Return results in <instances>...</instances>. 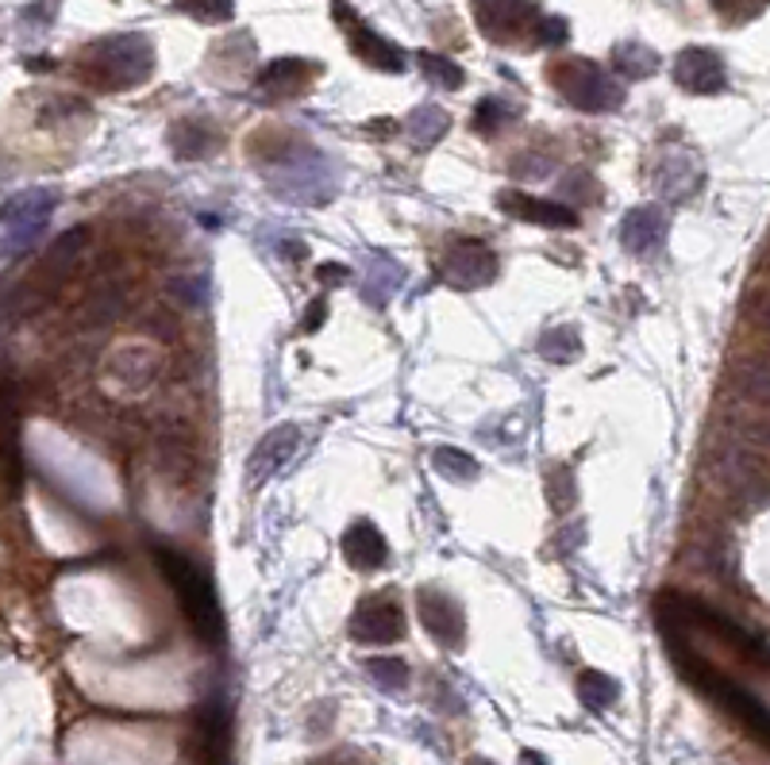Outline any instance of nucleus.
I'll return each instance as SVG.
<instances>
[{
    "label": "nucleus",
    "mask_w": 770,
    "mask_h": 765,
    "mask_svg": "<svg viewBox=\"0 0 770 765\" xmlns=\"http://www.w3.org/2000/svg\"><path fill=\"white\" fill-rule=\"evenodd\" d=\"M154 46L143 35H108L82 51V77L93 89L120 92L151 77Z\"/></svg>",
    "instance_id": "1"
},
{
    "label": "nucleus",
    "mask_w": 770,
    "mask_h": 765,
    "mask_svg": "<svg viewBox=\"0 0 770 765\" xmlns=\"http://www.w3.org/2000/svg\"><path fill=\"white\" fill-rule=\"evenodd\" d=\"M154 561H159L162 577H166L170 589H174L177 604H182L185 620L193 623V631H197L205 643L220 646L224 643V612H220V600H216V592H213V581H208L189 558H182L177 550H166V546H154Z\"/></svg>",
    "instance_id": "2"
},
{
    "label": "nucleus",
    "mask_w": 770,
    "mask_h": 765,
    "mask_svg": "<svg viewBox=\"0 0 770 765\" xmlns=\"http://www.w3.org/2000/svg\"><path fill=\"white\" fill-rule=\"evenodd\" d=\"M551 85L574 105L578 112H617L625 105V85L589 58H566L547 69Z\"/></svg>",
    "instance_id": "3"
},
{
    "label": "nucleus",
    "mask_w": 770,
    "mask_h": 765,
    "mask_svg": "<svg viewBox=\"0 0 770 765\" xmlns=\"http://www.w3.org/2000/svg\"><path fill=\"white\" fill-rule=\"evenodd\" d=\"M51 212H54V193H46V189H28L8 200V205L0 208V258L28 251V247L43 236Z\"/></svg>",
    "instance_id": "4"
},
{
    "label": "nucleus",
    "mask_w": 770,
    "mask_h": 765,
    "mask_svg": "<svg viewBox=\"0 0 770 765\" xmlns=\"http://www.w3.org/2000/svg\"><path fill=\"white\" fill-rule=\"evenodd\" d=\"M713 473H717V481L736 496V501L763 504L770 496L763 462L751 455V447L744 439H725V442H720L717 455H713Z\"/></svg>",
    "instance_id": "5"
},
{
    "label": "nucleus",
    "mask_w": 770,
    "mask_h": 765,
    "mask_svg": "<svg viewBox=\"0 0 770 765\" xmlns=\"http://www.w3.org/2000/svg\"><path fill=\"white\" fill-rule=\"evenodd\" d=\"M474 20L489 43L517 46L524 39H535L532 31L540 28L543 12L532 0H474Z\"/></svg>",
    "instance_id": "6"
},
{
    "label": "nucleus",
    "mask_w": 770,
    "mask_h": 765,
    "mask_svg": "<svg viewBox=\"0 0 770 765\" xmlns=\"http://www.w3.org/2000/svg\"><path fill=\"white\" fill-rule=\"evenodd\" d=\"M332 12H336V20L344 23L347 43H351L355 58H362L367 66L382 69V74H401V69H404L401 46H393L389 39L378 35L375 28H367V23H362L359 15H355L351 8H347V0H332Z\"/></svg>",
    "instance_id": "7"
},
{
    "label": "nucleus",
    "mask_w": 770,
    "mask_h": 765,
    "mask_svg": "<svg viewBox=\"0 0 770 765\" xmlns=\"http://www.w3.org/2000/svg\"><path fill=\"white\" fill-rule=\"evenodd\" d=\"M351 638L362 646H389L404 638V612L389 592L367 597L351 615Z\"/></svg>",
    "instance_id": "8"
},
{
    "label": "nucleus",
    "mask_w": 770,
    "mask_h": 765,
    "mask_svg": "<svg viewBox=\"0 0 770 765\" xmlns=\"http://www.w3.org/2000/svg\"><path fill=\"white\" fill-rule=\"evenodd\" d=\"M416 608H420V623L424 631L443 646V651H455L466 638V615L463 604H458L451 592L443 589H420L416 592Z\"/></svg>",
    "instance_id": "9"
},
{
    "label": "nucleus",
    "mask_w": 770,
    "mask_h": 765,
    "mask_svg": "<svg viewBox=\"0 0 770 765\" xmlns=\"http://www.w3.org/2000/svg\"><path fill=\"white\" fill-rule=\"evenodd\" d=\"M674 81L686 92L697 97H713V92H725L728 69L720 62L717 51H705V46H686V51L674 58Z\"/></svg>",
    "instance_id": "10"
},
{
    "label": "nucleus",
    "mask_w": 770,
    "mask_h": 765,
    "mask_svg": "<svg viewBox=\"0 0 770 765\" xmlns=\"http://www.w3.org/2000/svg\"><path fill=\"white\" fill-rule=\"evenodd\" d=\"M497 208H501L505 216H512V220L520 223H532V228H578V212L566 205H558V200H540L532 197V193H520V189H505L497 193Z\"/></svg>",
    "instance_id": "11"
},
{
    "label": "nucleus",
    "mask_w": 770,
    "mask_h": 765,
    "mask_svg": "<svg viewBox=\"0 0 770 765\" xmlns=\"http://www.w3.org/2000/svg\"><path fill=\"white\" fill-rule=\"evenodd\" d=\"M497 254L481 243H455L443 254V277L455 288H481L497 277Z\"/></svg>",
    "instance_id": "12"
},
{
    "label": "nucleus",
    "mask_w": 770,
    "mask_h": 765,
    "mask_svg": "<svg viewBox=\"0 0 770 765\" xmlns=\"http://www.w3.org/2000/svg\"><path fill=\"white\" fill-rule=\"evenodd\" d=\"M316 77V66L305 58H278L270 62V66L259 69V77H254V92H259L262 100H293L301 97V92L313 85Z\"/></svg>",
    "instance_id": "13"
},
{
    "label": "nucleus",
    "mask_w": 770,
    "mask_h": 765,
    "mask_svg": "<svg viewBox=\"0 0 770 765\" xmlns=\"http://www.w3.org/2000/svg\"><path fill=\"white\" fill-rule=\"evenodd\" d=\"M666 212L659 205H640L632 208V212L625 216V223H620V243L628 247L632 254L648 258L655 251H663L666 243Z\"/></svg>",
    "instance_id": "14"
},
{
    "label": "nucleus",
    "mask_w": 770,
    "mask_h": 765,
    "mask_svg": "<svg viewBox=\"0 0 770 765\" xmlns=\"http://www.w3.org/2000/svg\"><path fill=\"white\" fill-rule=\"evenodd\" d=\"M297 439H301V431L293 424H282L270 435H262V442L254 447L251 462H247V478H251V485H262L267 478H274V473L293 458Z\"/></svg>",
    "instance_id": "15"
},
{
    "label": "nucleus",
    "mask_w": 770,
    "mask_h": 765,
    "mask_svg": "<svg viewBox=\"0 0 770 765\" xmlns=\"http://www.w3.org/2000/svg\"><path fill=\"white\" fill-rule=\"evenodd\" d=\"M655 185L663 197L671 200H690L702 185V166L690 151H671L663 162L655 166Z\"/></svg>",
    "instance_id": "16"
},
{
    "label": "nucleus",
    "mask_w": 770,
    "mask_h": 765,
    "mask_svg": "<svg viewBox=\"0 0 770 765\" xmlns=\"http://www.w3.org/2000/svg\"><path fill=\"white\" fill-rule=\"evenodd\" d=\"M344 558L351 561L355 569H362V573H375V569H382L386 558H389L386 535L370 520L351 523V531L344 535Z\"/></svg>",
    "instance_id": "17"
},
{
    "label": "nucleus",
    "mask_w": 770,
    "mask_h": 765,
    "mask_svg": "<svg viewBox=\"0 0 770 765\" xmlns=\"http://www.w3.org/2000/svg\"><path fill=\"white\" fill-rule=\"evenodd\" d=\"M170 146L177 159H205L220 146V131L213 128V120H177L170 128Z\"/></svg>",
    "instance_id": "18"
},
{
    "label": "nucleus",
    "mask_w": 770,
    "mask_h": 765,
    "mask_svg": "<svg viewBox=\"0 0 770 765\" xmlns=\"http://www.w3.org/2000/svg\"><path fill=\"white\" fill-rule=\"evenodd\" d=\"M733 389L756 408H770V354H751L733 365Z\"/></svg>",
    "instance_id": "19"
},
{
    "label": "nucleus",
    "mask_w": 770,
    "mask_h": 765,
    "mask_svg": "<svg viewBox=\"0 0 770 765\" xmlns=\"http://www.w3.org/2000/svg\"><path fill=\"white\" fill-rule=\"evenodd\" d=\"M401 281H404V265L401 262H393V258H375V262H370L367 281H362V296H367L375 308H382L389 296L401 288Z\"/></svg>",
    "instance_id": "20"
},
{
    "label": "nucleus",
    "mask_w": 770,
    "mask_h": 765,
    "mask_svg": "<svg viewBox=\"0 0 770 765\" xmlns=\"http://www.w3.org/2000/svg\"><path fill=\"white\" fill-rule=\"evenodd\" d=\"M578 700L589 708V712H609V708L620 700L617 677L601 674V669H582V674H578Z\"/></svg>",
    "instance_id": "21"
},
{
    "label": "nucleus",
    "mask_w": 770,
    "mask_h": 765,
    "mask_svg": "<svg viewBox=\"0 0 770 765\" xmlns=\"http://www.w3.org/2000/svg\"><path fill=\"white\" fill-rule=\"evenodd\" d=\"M540 354L547 358V362H555V365H571L574 358L582 354L578 327H571V324L547 327V331H543V339H540Z\"/></svg>",
    "instance_id": "22"
},
{
    "label": "nucleus",
    "mask_w": 770,
    "mask_h": 765,
    "mask_svg": "<svg viewBox=\"0 0 770 765\" xmlns=\"http://www.w3.org/2000/svg\"><path fill=\"white\" fill-rule=\"evenodd\" d=\"M447 128H451V116L443 112L440 105H424L409 116V135L416 146H435L443 135H447Z\"/></svg>",
    "instance_id": "23"
},
{
    "label": "nucleus",
    "mask_w": 770,
    "mask_h": 765,
    "mask_svg": "<svg viewBox=\"0 0 770 765\" xmlns=\"http://www.w3.org/2000/svg\"><path fill=\"white\" fill-rule=\"evenodd\" d=\"M85 243H89V231L85 228H77V231H66V236L58 239V243L51 247V254L43 258V273L46 277H66V270L77 262V254L85 251Z\"/></svg>",
    "instance_id": "24"
},
{
    "label": "nucleus",
    "mask_w": 770,
    "mask_h": 765,
    "mask_svg": "<svg viewBox=\"0 0 770 765\" xmlns=\"http://www.w3.org/2000/svg\"><path fill=\"white\" fill-rule=\"evenodd\" d=\"M612 69H620L625 77H651L659 69V54L643 43H620L612 51Z\"/></svg>",
    "instance_id": "25"
},
{
    "label": "nucleus",
    "mask_w": 770,
    "mask_h": 765,
    "mask_svg": "<svg viewBox=\"0 0 770 765\" xmlns=\"http://www.w3.org/2000/svg\"><path fill=\"white\" fill-rule=\"evenodd\" d=\"M432 466L443 473L447 481H458V485H470L478 481V462H474L466 450H455V447H440L432 455Z\"/></svg>",
    "instance_id": "26"
},
{
    "label": "nucleus",
    "mask_w": 770,
    "mask_h": 765,
    "mask_svg": "<svg viewBox=\"0 0 770 765\" xmlns=\"http://www.w3.org/2000/svg\"><path fill=\"white\" fill-rule=\"evenodd\" d=\"M512 120H517V112L497 97L481 100V105L474 108V131H478V135H501Z\"/></svg>",
    "instance_id": "27"
},
{
    "label": "nucleus",
    "mask_w": 770,
    "mask_h": 765,
    "mask_svg": "<svg viewBox=\"0 0 770 765\" xmlns=\"http://www.w3.org/2000/svg\"><path fill=\"white\" fill-rule=\"evenodd\" d=\"M367 674L375 677L386 692H401L404 685H409V662L393 658V654H389V658H367Z\"/></svg>",
    "instance_id": "28"
},
{
    "label": "nucleus",
    "mask_w": 770,
    "mask_h": 765,
    "mask_svg": "<svg viewBox=\"0 0 770 765\" xmlns=\"http://www.w3.org/2000/svg\"><path fill=\"white\" fill-rule=\"evenodd\" d=\"M416 62H420V74H424L432 85H440V89H458V85L466 81L463 69H458L451 58H443V54H420Z\"/></svg>",
    "instance_id": "29"
},
{
    "label": "nucleus",
    "mask_w": 770,
    "mask_h": 765,
    "mask_svg": "<svg viewBox=\"0 0 770 765\" xmlns=\"http://www.w3.org/2000/svg\"><path fill=\"white\" fill-rule=\"evenodd\" d=\"M547 501L555 512H566L578 501V485H574V473L566 466H551L547 470Z\"/></svg>",
    "instance_id": "30"
},
{
    "label": "nucleus",
    "mask_w": 770,
    "mask_h": 765,
    "mask_svg": "<svg viewBox=\"0 0 770 765\" xmlns=\"http://www.w3.org/2000/svg\"><path fill=\"white\" fill-rule=\"evenodd\" d=\"M182 12L197 15V20L205 23H224L231 20V12H236V0H174Z\"/></svg>",
    "instance_id": "31"
},
{
    "label": "nucleus",
    "mask_w": 770,
    "mask_h": 765,
    "mask_svg": "<svg viewBox=\"0 0 770 765\" xmlns=\"http://www.w3.org/2000/svg\"><path fill=\"white\" fill-rule=\"evenodd\" d=\"M566 35H571V28H566L563 15H543L540 28H535V43L543 46H563Z\"/></svg>",
    "instance_id": "32"
},
{
    "label": "nucleus",
    "mask_w": 770,
    "mask_h": 765,
    "mask_svg": "<svg viewBox=\"0 0 770 765\" xmlns=\"http://www.w3.org/2000/svg\"><path fill=\"white\" fill-rule=\"evenodd\" d=\"M767 0H713V8H717L725 20H751V15L763 12Z\"/></svg>",
    "instance_id": "33"
},
{
    "label": "nucleus",
    "mask_w": 770,
    "mask_h": 765,
    "mask_svg": "<svg viewBox=\"0 0 770 765\" xmlns=\"http://www.w3.org/2000/svg\"><path fill=\"white\" fill-rule=\"evenodd\" d=\"M744 442H763V447H770V419H751V424H744Z\"/></svg>",
    "instance_id": "34"
},
{
    "label": "nucleus",
    "mask_w": 770,
    "mask_h": 765,
    "mask_svg": "<svg viewBox=\"0 0 770 765\" xmlns=\"http://www.w3.org/2000/svg\"><path fill=\"white\" fill-rule=\"evenodd\" d=\"M756 324L763 327V331H770V288L756 296Z\"/></svg>",
    "instance_id": "35"
},
{
    "label": "nucleus",
    "mask_w": 770,
    "mask_h": 765,
    "mask_svg": "<svg viewBox=\"0 0 770 765\" xmlns=\"http://www.w3.org/2000/svg\"><path fill=\"white\" fill-rule=\"evenodd\" d=\"M316 277H321V281H344L347 265H321V270H316Z\"/></svg>",
    "instance_id": "36"
},
{
    "label": "nucleus",
    "mask_w": 770,
    "mask_h": 765,
    "mask_svg": "<svg viewBox=\"0 0 770 765\" xmlns=\"http://www.w3.org/2000/svg\"><path fill=\"white\" fill-rule=\"evenodd\" d=\"M324 319V300H313V308H308V319H305V331H316Z\"/></svg>",
    "instance_id": "37"
},
{
    "label": "nucleus",
    "mask_w": 770,
    "mask_h": 765,
    "mask_svg": "<svg viewBox=\"0 0 770 765\" xmlns=\"http://www.w3.org/2000/svg\"><path fill=\"white\" fill-rule=\"evenodd\" d=\"M520 765H547V758H540L535 751H524L520 754Z\"/></svg>",
    "instance_id": "38"
},
{
    "label": "nucleus",
    "mask_w": 770,
    "mask_h": 765,
    "mask_svg": "<svg viewBox=\"0 0 770 765\" xmlns=\"http://www.w3.org/2000/svg\"><path fill=\"white\" fill-rule=\"evenodd\" d=\"M470 765H494V762H486V758H474Z\"/></svg>",
    "instance_id": "39"
}]
</instances>
